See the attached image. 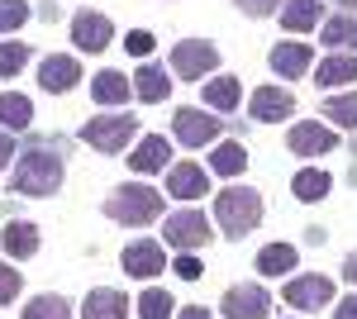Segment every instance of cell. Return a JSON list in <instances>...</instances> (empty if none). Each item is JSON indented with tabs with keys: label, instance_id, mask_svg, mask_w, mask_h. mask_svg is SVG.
I'll use <instances>...</instances> for the list:
<instances>
[{
	"label": "cell",
	"instance_id": "obj_1",
	"mask_svg": "<svg viewBox=\"0 0 357 319\" xmlns=\"http://www.w3.org/2000/svg\"><path fill=\"white\" fill-rule=\"evenodd\" d=\"M62 186V158L48 153V148H29L24 158L15 162V177H10V191L20 195H53Z\"/></svg>",
	"mask_w": 357,
	"mask_h": 319
},
{
	"label": "cell",
	"instance_id": "obj_2",
	"mask_svg": "<svg viewBox=\"0 0 357 319\" xmlns=\"http://www.w3.org/2000/svg\"><path fill=\"white\" fill-rule=\"evenodd\" d=\"M215 214H220V229L229 239H243V234H252L262 224V195L248 186H229V191H220Z\"/></svg>",
	"mask_w": 357,
	"mask_h": 319
},
{
	"label": "cell",
	"instance_id": "obj_3",
	"mask_svg": "<svg viewBox=\"0 0 357 319\" xmlns=\"http://www.w3.org/2000/svg\"><path fill=\"white\" fill-rule=\"evenodd\" d=\"M105 214L119 219V224H153L162 214V195L153 186H119V191H110Z\"/></svg>",
	"mask_w": 357,
	"mask_h": 319
},
{
	"label": "cell",
	"instance_id": "obj_4",
	"mask_svg": "<svg viewBox=\"0 0 357 319\" xmlns=\"http://www.w3.org/2000/svg\"><path fill=\"white\" fill-rule=\"evenodd\" d=\"M134 133H138L134 114H96L91 124H82V143H91L96 153H119V148H129Z\"/></svg>",
	"mask_w": 357,
	"mask_h": 319
},
{
	"label": "cell",
	"instance_id": "obj_5",
	"mask_svg": "<svg viewBox=\"0 0 357 319\" xmlns=\"http://www.w3.org/2000/svg\"><path fill=\"white\" fill-rule=\"evenodd\" d=\"M215 67H220V48H215L210 38H186V43L172 48V72H176V77L200 81V77H210Z\"/></svg>",
	"mask_w": 357,
	"mask_h": 319
},
{
	"label": "cell",
	"instance_id": "obj_6",
	"mask_svg": "<svg viewBox=\"0 0 357 319\" xmlns=\"http://www.w3.org/2000/svg\"><path fill=\"white\" fill-rule=\"evenodd\" d=\"M167 248H176V253H195V248H205L210 243V219L200 210H181L167 219Z\"/></svg>",
	"mask_w": 357,
	"mask_h": 319
},
{
	"label": "cell",
	"instance_id": "obj_7",
	"mask_svg": "<svg viewBox=\"0 0 357 319\" xmlns=\"http://www.w3.org/2000/svg\"><path fill=\"white\" fill-rule=\"evenodd\" d=\"M172 124H176V143H186V148H205V143H215L220 129H224L220 119L205 114V110H176Z\"/></svg>",
	"mask_w": 357,
	"mask_h": 319
},
{
	"label": "cell",
	"instance_id": "obj_8",
	"mask_svg": "<svg viewBox=\"0 0 357 319\" xmlns=\"http://www.w3.org/2000/svg\"><path fill=\"white\" fill-rule=\"evenodd\" d=\"M267 310H272V300L262 286H229L220 300L224 319H267Z\"/></svg>",
	"mask_w": 357,
	"mask_h": 319
},
{
	"label": "cell",
	"instance_id": "obj_9",
	"mask_svg": "<svg viewBox=\"0 0 357 319\" xmlns=\"http://www.w3.org/2000/svg\"><path fill=\"white\" fill-rule=\"evenodd\" d=\"M248 110H252V119H257V124H281V119H291V114H296V96H291V91H281V86H257V91H252V101H248Z\"/></svg>",
	"mask_w": 357,
	"mask_h": 319
},
{
	"label": "cell",
	"instance_id": "obj_10",
	"mask_svg": "<svg viewBox=\"0 0 357 319\" xmlns=\"http://www.w3.org/2000/svg\"><path fill=\"white\" fill-rule=\"evenodd\" d=\"M286 143H291V153H296V158H324V153L338 148V133L324 129V124H291Z\"/></svg>",
	"mask_w": 357,
	"mask_h": 319
},
{
	"label": "cell",
	"instance_id": "obj_11",
	"mask_svg": "<svg viewBox=\"0 0 357 319\" xmlns=\"http://www.w3.org/2000/svg\"><path fill=\"white\" fill-rule=\"evenodd\" d=\"M114 38V24L105 20V15H91V10H82L77 20H72V43L77 48H86V53H105Z\"/></svg>",
	"mask_w": 357,
	"mask_h": 319
},
{
	"label": "cell",
	"instance_id": "obj_12",
	"mask_svg": "<svg viewBox=\"0 0 357 319\" xmlns=\"http://www.w3.org/2000/svg\"><path fill=\"white\" fill-rule=\"evenodd\" d=\"M162 267H167V253H162V243L158 239H138L124 248V272L129 276H162Z\"/></svg>",
	"mask_w": 357,
	"mask_h": 319
},
{
	"label": "cell",
	"instance_id": "obj_13",
	"mask_svg": "<svg viewBox=\"0 0 357 319\" xmlns=\"http://www.w3.org/2000/svg\"><path fill=\"white\" fill-rule=\"evenodd\" d=\"M281 295H286V305H296V310H319V305L333 300V281L329 276H296Z\"/></svg>",
	"mask_w": 357,
	"mask_h": 319
},
{
	"label": "cell",
	"instance_id": "obj_14",
	"mask_svg": "<svg viewBox=\"0 0 357 319\" xmlns=\"http://www.w3.org/2000/svg\"><path fill=\"white\" fill-rule=\"evenodd\" d=\"M205 186H210V177H205V167H195V162H176V167L167 172V191H172L176 200H205Z\"/></svg>",
	"mask_w": 357,
	"mask_h": 319
},
{
	"label": "cell",
	"instance_id": "obj_15",
	"mask_svg": "<svg viewBox=\"0 0 357 319\" xmlns=\"http://www.w3.org/2000/svg\"><path fill=\"white\" fill-rule=\"evenodd\" d=\"M82 319H129V295H124V291H110V286H100V291L86 295Z\"/></svg>",
	"mask_w": 357,
	"mask_h": 319
},
{
	"label": "cell",
	"instance_id": "obj_16",
	"mask_svg": "<svg viewBox=\"0 0 357 319\" xmlns=\"http://www.w3.org/2000/svg\"><path fill=\"white\" fill-rule=\"evenodd\" d=\"M77 81H82V62L77 57H48L38 67V86L43 91H72Z\"/></svg>",
	"mask_w": 357,
	"mask_h": 319
},
{
	"label": "cell",
	"instance_id": "obj_17",
	"mask_svg": "<svg viewBox=\"0 0 357 319\" xmlns=\"http://www.w3.org/2000/svg\"><path fill=\"white\" fill-rule=\"evenodd\" d=\"M167 162H172V148H167L162 133H148L134 153H129V167H134V172H143V177H148V172H162Z\"/></svg>",
	"mask_w": 357,
	"mask_h": 319
},
{
	"label": "cell",
	"instance_id": "obj_18",
	"mask_svg": "<svg viewBox=\"0 0 357 319\" xmlns=\"http://www.w3.org/2000/svg\"><path fill=\"white\" fill-rule=\"evenodd\" d=\"M267 62H272L276 77L296 81V77H305V72H310V48H305V43H276Z\"/></svg>",
	"mask_w": 357,
	"mask_h": 319
},
{
	"label": "cell",
	"instance_id": "obj_19",
	"mask_svg": "<svg viewBox=\"0 0 357 319\" xmlns=\"http://www.w3.org/2000/svg\"><path fill=\"white\" fill-rule=\"evenodd\" d=\"M0 243H5V253H10V258H33V253H38V224L15 219V224L0 234Z\"/></svg>",
	"mask_w": 357,
	"mask_h": 319
},
{
	"label": "cell",
	"instance_id": "obj_20",
	"mask_svg": "<svg viewBox=\"0 0 357 319\" xmlns=\"http://www.w3.org/2000/svg\"><path fill=\"white\" fill-rule=\"evenodd\" d=\"M129 91H134V81L119 77V72H100V77L91 81V96H96L100 105H124V101H129Z\"/></svg>",
	"mask_w": 357,
	"mask_h": 319
},
{
	"label": "cell",
	"instance_id": "obj_21",
	"mask_svg": "<svg viewBox=\"0 0 357 319\" xmlns=\"http://www.w3.org/2000/svg\"><path fill=\"white\" fill-rule=\"evenodd\" d=\"M257 272H262V276H286V272H296V248H291V243H267V248L257 253Z\"/></svg>",
	"mask_w": 357,
	"mask_h": 319
},
{
	"label": "cell",
	"instance_id": "obj_22",
	"mask_svg": "<svg viewBox=\"0 0 357 319\" xmlns=\"http://www.w3.org/2000/svg\"><path fill=\"white\" fill-rule=\"evenodd\" d=\"M29 124H33V105H29V96H15V91L0 96V129L20 133V129H29Z\"/></svg>",
	"mask_w": 357,
	"mask_h": 319
},
{
	"label": "cell",
	"instance_id": "obj_23",
	"mask_svg": "<svg viewBox=\"0 0 357 319\" xmlns=\"http://www.w3.org/2000/svg\"><path fill=\"white\" fill-rule=\"evenodd\" d=\"M167 91H172V86H167L162 67H153V62H148V67H138V77H134V96H138V101L158 105V101H167Z\"/></svg>",
	"mask_w": 357,
	"mask_h": 319
},
{
	"label": "cell",
	"instance_id": "obj_24",
	"mask_svg": "<svg viewBox=\"0 0 357 319\" xmlns=\"http://www.w3.org/2000/svg\"><path fill=\"white\" fill-rule=\"evenodd\" d=\"M281 24L291 29V34L314 29L319 24V5H314V0H286V5H281Z\"/></svg>",
	"mask_w": 357,
	"mask_h": 319
},
{
	"label": "cell",
	"instance_id": "obj_25",
	"mask_svg": "<svg viewBox=\"0 0 357 319\" xmlns=\"http://www.w3.org/2000/svg\"><path fill=\"white\" fill-rule=\"evenodd\" d=\"M348 81H357V57L333 53L319 62V86H348Z\"/></svg>",
	"mask_w": 357,
	"mask_h": 319
},
{
	"label": "cell",
	"instance_id": "obj_26",
	"mask_svg": "<svg viewBox=\"0 0 357 319\" xmlns=\"http://www.w3.org/2000/svg\"><path fill=\"white\" fill-rule=\"evenodd\" d=\"M238 101H243V91H238V81H234V77H210V81H205V105L234 110Z\"/></svg>",
	"mask_w": 357,
	"mask_h": 319
},
{
	"label": "cell",
	"instance_id": "obj_27",
	"mask_svg": "<svg viewBox=\"0 0 357 319\" xmlns=\"http://www.w3.org/2000/svg\"><path fill=\"white\" fill-rule=\"evenodd\" d=\"M20 319H72V305L62 295H33Z\"/></svg>",
	"mask_w": 357,
	"mask_h": 319
},
{
	"label": "cell",
	"instance_id": "obj_28",
	"mask_svg": "<svg viewBox=\"0 0 357 319\" xmlns=\"http://www.w3.org/2000/svg\"><path fill=\"white\" fill-rule=\"evenodd\" d=\"M329 172H319V167H310V172H301V177H296V181H291V191H296V195H301V200H324V195H329Z\"/></svg>",
	"mask_w": 357,
	"mask_h": 319
},
{
	"label": "cell",
	"instance_id": "obj_29",
	"mask_svg": "<svg viewBox=\"0 0 357 319\" xmlns=\"http://www.w3.org/2000/svg\"><path fill=\"white\" fill-rule=\"evenodd\" d=\"M210 167H215L220 177H238V172L248 167L243 143H220V148H215V158H210Z\"/></svg>",
	"mask_w": 357,
	"mask_h": 319
},
{
	"label": "cell",
	"instance_id": "obj_30",
	"mask_svg": "<svg viewBox=\"0 0 357 319\" xmlns=\"http://www.w3.org/2000/svg\"><path fill=\"white\" fill-rule=\"evenodd\" d=\"M324 119H333V124H348V129H357V86L348 91V96H329V101H324Z\"/></svg>",
	"mask_w": 357,
	"mask_h": 319
},
{
	"label": "cell",
	"instance_id": "obj_31",
	"mask_svg": "<svg viewBox=\"0 0 357 319\" xmlns=\"http://www.w3.org/2000/svg\"><path fill=\"white\" fill-rule=\"evenodd\" d=\"M172 310H176V305H172V295H167L162 286H148V291L138 295V319H167Z\"/></svg>",
	"mask_w": 357,
	"mask_h": 319
},
{
	"label": "cell",
	"instance_id": "obj_32",
	"mask_svg": "<svg viewBox=\"0 0 357 319\" xmlns=\"http://www.w3.org/2000/svg\"><path fill=\"white\" fill-rule=\"evenodd\" d=\"M343 43H357V15H333L324 24V48H343Z\"/></svg>",
	"mask_w": 357,
	"mask_h": 319
},
{
	"label": "cell",
	"instance_id": "obj_33",
	"mask_svg": "<svg viewBox=\"0 0 357 319\" xmlns=\"http://www.w3.org/2000/svg\"><path fill=\"white\" fill-rule=\"evenodd\" d=\"M29 62V48L24 43H0V77H20Z\"/></svg>",
	"mask_w": 357,
	"mask_h": 319
},
{
	"label": "cell",
	"instance_id": "obj_34",
	"mask_svg": "<svg viewBox=\"0 0 357 319\" xmlns=\"http://www.w3.org/2000/svg\"><path fill=\"white\" fill-rule=\"evenodd\" d=\"M24 20H29V5H24V0H0V34H15Z\"/></svg>",
	"mask_w": 357,
	"mask_h": 319
},
{
	"label": "cell",
	"instance_id": "obj_35",
	"mask_svg": "<svg viewBox=\"0 0 357 319\" xmlns=\"http://www.w3.org/2000/svg\"><path fill=\"white\" fill-rule=\"evenodd\" d=\"M20 286H24V276H20L15 267H5V262H0V305H10V300L20 295Z\"/></svg>",
	"mask_w": 357,
	"mask_h": 319
},
{
	"label": "cell",
	"instance_id": "obj_36",
	"mask_svg": "<svg viewBox=\"0 0 357 319\" xmlns=\"http://www.w3.org/2000/svg\"><path fill=\"white\" fill-rule=\"evenodd\" d=\"M124 48H129V53H134V57H148V53H153V34H148V29H134Z\"/></svg>",
	"mask_w": 357,
	"mask_h": 319
},
{
	"label": "cell",
	"instance_id": "obj_37",
	"mask_svg": "<svg viewBox=\"0 0 357 319\" xmlns=\"http://www.w3.org/2000/svg\"><path fill=\"white\" fill-rule=\"evenodd\" d=\"M176 276H181V281H200V258L181 253V258H176Z\"/></svg>",
	"mask_w": 357,
	"mask_h": 319
},
{
	"label": "cell",
	"instance_id": "obj_38",
	"mask_svg": "<svg viewBox=\"0 0 357 319\" xmlns=\"http://www.w3.org/2000/svg\"><path fill=\"white\" fill-rule=\"evenodd\" d=\"M234 5H238V10H248V15H272L281 0H234Z\"/></svg>",
	"mask_w": 357,
	"mask_h": 319
},
{
	"label": "cell",
	"instance_id": "obj_39",
	"mask_svg": "<svg viewBox=\"0 0 357 319\" xmlns=\"http://www.w3.org/2000/svg\"><path fill=\"white\" fill-rule=\"evenodd\" d=\"M333 319H357V295H348V300H338V315Z\"/></svg>",
	"mask_w": 357,
	"mask_h": 319
},
{
	"label": "cell",
	"instance_id": "obj_40",
	"mask_svg": "<svg viewBox=\"0 0 357 319\" xmlns=\"http://www.w3.org/2000/svg\"><path fill=\"white\" fill-rule=\"evenodd\" d=\"M10 158H15V143H10V133L0 129V167H5V162H10Z\"/></svg>",
	"mask_w": 357,
	"mask_h": 319
},
{
	"label": "cell",
	"instance_id": "obj_41",
	"mask_svg": "<svg viewBox=\"0 0 357 319\" xmlns=\"http://www.w3.org/2000/svg\"><path fill=\"white\" fill-rule=\"evenodd\" d=\"M176 319H215V315H210L205 305H186V310H181V315H176Z\"/></svg>",
	"mask_w": 357,
	"mask_h": 319
},
{
	"label": "cell",
	"instance_id": "obj_42",
	"mask_svg": "<svg viewBox=\"0 0 357 319\" xmlns=\"http://www.w3.org/2000/svg\"><path fill=\"white\" fill-rule=\"evenodd\" d=\"M343 276H348V281L357 286V253H348V262H343Z\"/></svg>",
	"mask_w": 357,
	"mask_h": 319
},
{
	"label": "cell",
	"instance_id": "obj_43",
	"mask_svg": "<svg viewBox=\"0 0 357 319\" xmlns=\"http://www.w3.org/2000/svg\"><path fill=\"white\" fill-rule=\"evenodd\" d=\"M338 5H343V10H357V0H338Z\"/></svg>",
	"mask_w": 357,
	"mask_h": 319
}]
</instances>
